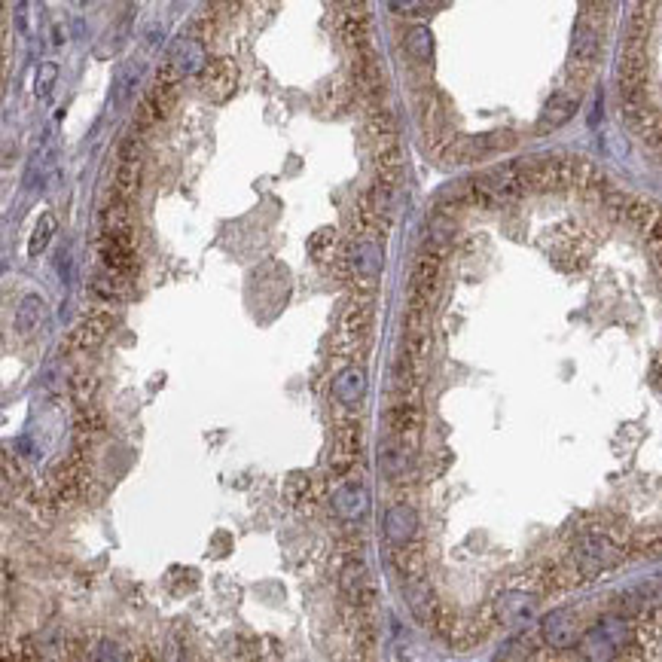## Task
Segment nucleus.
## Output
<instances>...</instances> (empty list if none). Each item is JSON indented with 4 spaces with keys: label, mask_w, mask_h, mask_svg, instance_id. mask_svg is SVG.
I'll use <instances>...</instances> for the list:
<instances>
[{
    "label": "nucleus",
    "mask_w": 662,
    "mask_h": 662,
    "mask_svg": "<svg viewBox=\"0 0 662 662\" xmlns=\"http://www.w3.org/2000/svg\"><path fill=\"white\" fill-rule=\"evenodd\" d=\"M595 62H598V31L595 28H580L574 34L571 52H568V68H565L568 83H571L568 89L580 92L589 83V77L595 71Z\"/></svg>",
    "instance_id": "f257e3e1"
},
{
    "label": "nucleus",
    "mask_w": 662,
    "mask_h": 662,
    "mask_svg": "<svg viewBox=\"0 0 662 662\" xmlns=\"http://www.w3.org/2000/svg\"><path fill=\"white\" fill-rule=\"evenodd\" d=\"M348 77H351L354 92H357V95H364V98H370V101H379V98H385V92H388L385 71H382V65H379V58H376L373 49L351 52Z\"/></svg>",
    "instance_id": "f03ea898"
},
{
    "label": "nucleus",
    "mask_w": 662,
    "mask_h": 662,
    "mask_svg": "<svg viewBox=\"0 0 662 662\" xmlns=\"http://www.w3.org/2000/svg\"><path fill=\"white\" fill-rule=\"evenodd\" d=\"M144 159V150H141V138L129 135L123 144H119V165H116V174H113V196L123 199V202H132V196L138 193L141 187V162Z\"/></svg>",
    "instance_id": "7ed1b4c3"
},
{
    "label": "nucleus",
    "mask_w": 662,
    "mask_h": 662,
    "mask_svg": "<svg viewBox=\"0 0 662 662\" xmlns=\"http://www.w3.org/2000/svg\"><path fill=\"white\" fill-rule=\"evenodd\" d=\"M113 324H116V315H113L110 309H98V312L86 315V318L68 333V339L62 342V354H89V351H95V348L107 339V333L113 330Z\"/></svg>",
    "instance_id": "20e7f679"
},
{
    "label": "nucleus",
    "mask_w": 662,
    "mask_h": 662,
    "mask_svg": "<svg viewBox=\"0 0 662 662\" xmlns=\"http://www.w3.org/2000/svg\"><path fill=\"white\" fill-rule=\"evenodd\" d=\"M440 272H443V251L440 248L421 251L415 257V266L409 275V299L431 306L437 296V287H440Z\"/></svg>",
    "instance_id": "39448f33"
},
{
    "label": "nucleus",
    "mask_w": 662,
    "mask_h": 662,
    "mask_svg": "<svg viewBox=\"0 0 662 662\" xmlns=\"http://www.w3.org/2000/svg\"><path fill=\"white\" fill-rule=\"evenodd\" d=\"M360 452H364V428H360V421H345V425L336 428V437H333V452H330V473L339 479L345 476Z\"/></svg>",
    "instance_id": "423d86ee"
},
{
    "label": "nucleus",
    "mask_w": 662,
    "mask_h": 662,
    "mask_svg": "<svg viewBox=\"0 0 662 662\" xmlns=\"http://www.w3.org/2000/svg\"><path fill=\"white\" fill-rule=\"evenodd\" d=\"M385 428H388V437L415 449L418 443V434H421V406L418 400H400L385 412Z\"/></svg>",
    "instance_id": "0eeeda50"
},
{
    "label": "nucleus",
    "mask_w": 662,
    "mask_h": 662,
    "mask_svg": "<svg viewBox=\"0 0 662 662\" xmlns=\"http://www.w3.org/2000/svg\"><path fill=\"white\" fill-rule=\"evenodd\" d=\"M180 80H184V74H180L171 62L162 65V68L156 71V77H153V83H150V89L144 92L141 101H144L159 119H165V116L174 110L177 98H180Z\"/></svg>",
    "instance_id": "6e6552de"
},
{
    "label": "nucleus",
    "mask_w": 662,
    "mask_h": 662,
    "mask_svg": "<svg viewBox=\"0 0 662 662\" xmlns=\"http://www.w3.org/2000/svg\"><path fill=\"white\" fill-rule=\"evenodd\" d=\"M238 86V68L229 55H220L199 71V89L211 101H226Z\"/></svg>",
    "instance_id": "1a4fd4ad"
},
{
    "label": "nucleus",
    "mask_w": 662,
    "mask_h": 662,
    "mask_svg": "<svg viewBox=\"0 0 662 662\" xmlns=\"http://www.w3.org/2000/svg\"><path fill=\"white\" fill-rule=\"evenodd\" d=\"M534 605H537V595L525 586H513L507 589L495 605H492V614H495V623H504V626H528L531 617H534Z\"/></svg>",
    "instance_id": "9d476101"
},
{
    "label": "nucleus",
    "mask_w": 662,
    "mask_h": 662,
    "mask_svg": "<svg viewBox=\"0 0 662 662\" xmlns=\"http://www.w3.org/2000/svg\"><path fill=\"white\" fill-rule=\"evenodd\" d=\"M583 629H580V620L574 611L562 608V611H553L550 617H544V623H540V638L547 641L550 650L562 653V650H574L577 641H580Z\"/></svg>",
    "instance_id": "9b49d317"
},
{
    "label": "nucleus",
    "mask_w": 662,
    "mask_h": 662,
    "mask_svg": "<svg viewBox=\"0 0 662 662\" xmlns=\"http://www.w3.org/2000/svg\"><path fill=\"white\" fill-rule=\"evenodd\" d=\"M135 238H113V235H101L98 238V260L104 263L107 272H116V275H132L135 266H138V254H135Z\"/></svg>",
    "instance_id": "f8f14e48"
},
{
    "label": "nucleus",
    "mask_w": 662,
    "mask_h": 662,
    "mask_svg": "<svg viewBox=\"0 0 662 662\" xmlns=\"http://www.w3.org/2000/svg\"><path fill=\"white\" fill-rule=\"evenodd\" d=\"M385 537L394 550H406L412 544H418V513L409 504H394L385 516Z\"/></svg>",
    "instance_id": "ddd939ff"
},
{
    "label": "nucleus",
    "mask_w": 662,
    "mask_h": 662,
    "mask_svg": "<svg viewBox=\"0 0 662 662\" xmlns=\"http://www.w3.org/2000/svg\"><path fill=\"white\" fill-rule=\"evenodd\" d=\"M336 34H339V40H342L351 52L370 49V19L364 16V10H360V7H348L345 13H339V19H336Z\"/></svg>",
    "instance_id": "4468645a"
},
{
    "label": "nucleus",
    "mask_w": 662,
    "mask_h": 662,
    "mask_svg": "<svg viewBox=\"0 0 662 662\" xmlns=\"http://www.w3.org/2000/svg\"><path fill=\"white\" fill-rule=\"evenodd\" d=\"M486 153H492L489 135H461V138H449V141L440 147V156H443V162H449V165L476 162V159H483Z\"/></svg>",
    "instance_id": "2eb2a0df"
},
{
    "label": "nucleus",
    "mask_w": 662,
    "mask_h": 662,
    "mask_svg": "<svg viewBox=\"0 0 662 662\" xmlns=\"http://www.w3.org/2000/svg\"><path fill=\"white\" fill-rule=\"evenodd\" d=\"M101 235H113V238H135V214L132 205L110 196V202L101 211Z\"/></svg>",
    "instance_id": "dca6fc26"
},
{
    "label": "nucleus",
    "mask_w": 662,
    "mask_h": 662,
    "mask_svg": "<svg viewBox=\"0 0 662 662\" xmlns=\"http://www.w3.org/2000/svg\"><path fill=\"white\" fill-rule=\"evenodd\" d=\"M577 104H580V92H574V89H562V92H556V95L547 101L544 113H540V132H550V129L565 126L568 119L574 116Z\"/></svg>",
    "instance_id": "f3484780"
},
{
    "label": "nucleus",
    "mask_w": 662,
    "mask_h": 662,
    "mask_svg": "<svg viewBox=\"0 0 662 662\" xmlns=\"http://www.w3.org/2000/svg\"><path fill=\"white\" fill-rule=\"evenodd\" d=\"M364 129H367V135L373 138L376 150L400 144V141H397V119H394V113H391L388 107H379V104L370 107L367 116H364Z\"/></svg>",
    "instance_id": "a211bd4d"
},
{
    "label": "nucleus",
    "mask_w": 662,
    "mask_h": 662,
    "mask_svg": "<svg viewBox=\"0 0 662 662\" xmlns=\"http://www.w3.org/2000/svg\"><path fill=\"white\" fill-rule=\"evenodd\" d=\"M370 507V495L364 489V483H342L336 492H333V510L342 516V519H360Z\"/></svg>",
    "instance_id": "6ab92c4d"
},
{
    "label": "nucleus",
    "mask_w": 662,
    "mask_h": 662,
    "mask_svg": "<svg viewBox=\"0 0 662 662\" xmlns=\"http://www.w3.org/2000/svg\"><path fill=\"white\" fill-rule=\"evenodd\" d=\"M400 180H403V150H400V144L376 150V184H385V187L397 190Z\"/></svg>",
    "instance_id": "aec40b11"
},
{
    "label": "nucleus",
    "mask_w": 662,
    "mask_h": 662,
    "mask_svg": "<svg viewBox=\"0 0 662 662\" xmlns=\"http://www.w3.org/2000/svg\"><path fill=\"white\" fill-rule=\"evenodd\" d=\"M370 330H373V306H370V299H357L342 318V333L348 339H367Z\"/></svg>",
    "instance_id": "412c9836"
},
{
    "label": "nucleus",
    "mask_w": 662,
    "mask_h": 662,
    "mask_svg": "<svg viewBox=\"0 0 662 662\" xmlns=\"http://www.w3.org/2000/svg\"><path fill=\"white\" fill-rule=\"evenodd\" d=\"M409 446H403V443H397V440H385V446H382V455H379V461H382V473L391 479V483H400V479L406 476V467H409Z\"/></svg>",
    "instance_id": "4be33fe9"
},
{
    "label": "nucleus",
    "mask_w": 662,
    "mask_h": 662,
    "mask_svg": "<svg viewBox=\"0 0 662 662\" xmlns=\"http://www.w3.org/2000/svg\"><path fill=\"white\" fill-rule=\"evenodd\" d=\"M418 123H421V132H425L428 138H437L446 116H443V107H440V98L437 92H425L418 101Z\"/></svg>",
    "instance_id": "5701e85b"
},
{
    "label": "nucleus",
    "mask_w": 662,
    "mask_h": 662,
    "mask_svg": "<svg viewBox=\"0 0 662 662\" xmlns=\"http://www.w3.org/2000/svg\"><path fill=\"white\" fill-rule=\"evenodd\" d=\"M364 388H367V376L364 370H345L336 382V397L345 403V406H354L360 397H364Z\"/></svg>",
    "instance_id": "b1692460"
},
{
    "label": "nucleus",
    "mask_w": 662,
    "mask_h": 662,
    "mask_svg": "<svg viewBox=\"0 0 662 662\" xmlns=\"http://www.w3.org/2000/svg\"><path fill=\"white\" fill-rule=\"evenodd\" d=\"M43 309H46V303L40 296H25L22 299V306L16 309V321H13V327L19 330V333H31L40 321H43Z\"/></svg>",
    "instance_id": "393cba45"
},
{
    "label": "nucleus",
    "mask_w": 662,
    "mask_h": 662,
    "mask_svg": "<svg viewBox=\"0 0 662 662\" xmlns=\"http://www.w3.org/2000/svg\"><path fill=\"white\" fill-rule=\"evenodd\" d=\"M98 296H104V299H119V296H126L129 293V275H116V272H101L98 278H95V287H92Z\"/></svg>",
    "instance_id": "a878e982"
},
{
    "label": "nucleus",
    "mask_w": 662,
    "mask_h": 662,
    "mask_svg": "<svg viewBox=\"0 0 662 662\" xmlns=\"http://www.w3.org/2000/svg\"><path fill=\"white\" fill-rule=\"evenodd\" d=\"M336 242H339V232H336V229H321V232H315V235H312V242H309V254H312L318 263H324V260H330V257H333Z\"/></svg>",
    "instance_id": "bb28decb"
},
{
    "label": "nucleus",
    "mask_w": 662,
    "mask_h": 662,
    "mask_svg": "<svg viewBox=\"0 0 662 662\" xmlns=\"http://www.w3.org/2000/svg\"><path fill=\"white\" fill-rule=\"evenodd\" d=\"M52 232H55V217L46 211V214L37 220L34 235H31V242H28V254H31V257H37V254H43V251H46V245H49Z\"/></svg>",
    "instance_id": "cd10ccee"
},
{
    "label": "nucleus",
    "mask_w": 662,
    "mask_h": 662,
    "mask_svg": "<svg viewBox=\"0 0 662 662\" xmlns=\"http://www.w3.org/2000/svg\"><path fill=\"white\" fill-rule=\"evenodd\" d=\"M406 49L418 58V62H428L431 52H434L431 31H428V28H412V31L406 34Z\"/></svg>",
    "instance_id": "c85d7f7f"
},
{
    "label": "nucleus",
    "mask_w": 662,
    "mask_h": 662,
    "mask_svg": "<svg viewBox=\"0 0 662 662\" xmlns=\"http://www.w3.org/2000/svg\"><path fill=\"white\" fill-rule=\"evenodd\" d=\"M55 80H58V65H55V62H43L40 71H37V83H34L37 95H49V89L55 86Z\"/></svg>",
    "instance_id": "c756f323"
},
{
    "label": "nucleus",
    "mask_w": 662,
    "mask_h": 662,
    "mask_svg": "<svg viewBox=\"0 0 662 662\" xmlns=\"http://www.w3.org/2000/svg\"><path fill=\"white\" fill-rule=\"evenodd\" d=\"M126 662H159V656H156L153 650H147V647H135V650L126 656Z\"/></svg>",
    "instance_id": "7c9ffc66"
},
{
    "label": "nucleus",
    "mask_w": 662,
    "mask_h": 662,
    "mask_svg": "<svg viewBox=\"0 0 662 662\" xmlns=\"http://www.w3.org/2000/svg\"><path fill=\"white\" fill-rule=\"evenodd\" d=\"M647 245H650V248H653V251L662 257V220H659V223H656V229L647 235Z\"/></svg>",
    "instance_id": "2f4dec72"
},
{
    "label": "nucleus",
    "mask_w": 662,
    "mask_h": 662,
    "mask_svg": "<svg viewBox=\"0 0 662 662\" xmlns=\"http://www.w3.org/2000/svg\"><path fill=\"white\" fill-rule=\"evenodd\" d=\"M650 379H653V385L662 391V354L656 357V364H653V370H650Z\"/></svg>",
    "instance_id": "473e14b6"
}]
</instances>
